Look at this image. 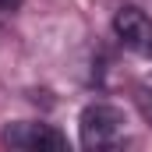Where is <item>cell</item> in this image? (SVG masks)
I'll return each mask as SVG.
<instances>
[{
  "label": "cell",
  "mask_w": 152,
  "mask_h": 152,
  "mask_svg": "<svg viewBox=\"0 0 152 152\" xmlns=\"http://www.w3.org/2000/svg\"><path fill=\"white\" fill-rule=\"evenodd\" d=\"M124 127V113L110 103H92L78 117V134L85 149H110Z\"/></svg>",
  "instance_id": "obj_1"
},
{
  "label": "cell",
  "mask_w": 152,
  "mask_h": 152,
  "mask_svg": "<svg viewBox=\"0 0 152 152\" xmlns=\"http://www.w3.org/2000/svg\"><path fill=\"white\" fill-rule=\"evenodd\" d=\"M134 99H138V106H142V117L152 120V92H149V88H138V96H134Z\"/></svg>",
  "instance_id": "obj_4"
},
{
  "label": "cell",
  "mask_w": 152,
  "mask_h": 152,
  "mask_svg": "<svg viewBox=\"0 0 152 152\" xmlns=\"http://www.w3.org/2000/svg\"><path fill=\"white\" fill-rule=\"evenodd\" d=\"M4 145L11 149H25V152H64L67 138L53 127V124H36V120H18L4 127Z\"/></svg>",
  "instance_id": "obj_2"
},
{
  "label": "cell",
  "mask_w": 152,
  "mask_h": 152,
  "mask_svg": "<svg viewBox=\"0 0 152 152\" xmlns=\"http://www.w3.org/2000/svg\"><path fill=\"white\" fill-rule=\"evenodd\" d=\"M113 32L117 39L127 46V50H134V53H142V57H152V21L145 11H138V7H120L113 14Z\"/></svg>",
  "instance_id": "obj_3"
},
{
  "label": "cell",
  "mask_w": 152,
  "mask_h": 152,
  "mask_svg": "<svg viewBox=\"0 0 152 152\" xmlns=\"http://www.w3.org/2000/svg\"><path fill=\"white\" fill-rule=\"evenodd\" d=\"M21 0H0V11H18Z\"/></svg>",
  "instance_id": "obj_5"
}]
</instances>
